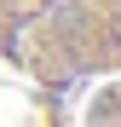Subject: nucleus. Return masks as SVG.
Returning <instances> with one entry per match:
<instances>
[{"mask_svg":"<svg viewBox=\"0 0 121 127\" xmlns=\"http://www.w3.org/2000/svg\"><path fill=\"white\" fill-rule=\"evenodd\" d=\"M0 127H121V0H0Z\"/></svg>","mask_w":121,"mask_h":127,"instance_id":"nucleus-1","label":"nucleus"}]
</instances>
